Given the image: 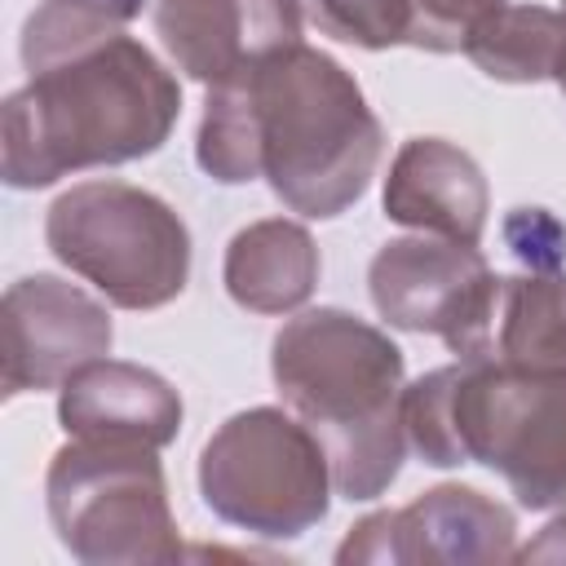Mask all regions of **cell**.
Here are the masks:
<instances>
[{"instance_id": "1", "label": "cell", "mask_w": 566, "mask_h": 566, "mask_svg": "<svg viewBox=\"0 0 566 566\" xmlns=\"http://www.w3.org/2000/svg\"><path fill=\"white\" fill-rule=\"evenodd\" d=\"M385 133L358 80L305 40L208 84L195 133V164L243 186L265 177L270 190L310 221L354 208L380 164Z\"/></svg>"}, {"instance_id": "2", "label": "cell", "mask_w": 566, "mask_h": 566, "mask_svg": "<svg viewBox=\"0 0 566 566\" xmlns=\"http://www.w3.org/2000/svg\"><path fill=\"white\" fill-rule=\"evenodd\" d=\"M181 115L177 75L133 35H106L66 53L0 106V177L44 190L84 168L155 155Z\"/></svg>"}, {"instance_id": "3", "label": "cell", "mask_w": 566, "mask_h": 566, "mask_svg": "<svg viewBox=\"0 0 566 566\" xmlns=\"http://www.w3.org/2000/svg\"><path fill=\"white\" fill-rule=\"evenodd\" d=\"M270 376L327 451L336 495L376 500L407 460L402 349L349 310L318 305L287 318L270 345Z\"/></svg>"}, {"instance_id": "4", "label": "cell", "mask_w": 566, "mask_h": 566, "mask_svg": "<svg viewBox=\"0 0 566 566\" xmlns=\"http://www.w3.org/2000/svg\"><path fill=\"white\" fill-rule=\"evenodd\" d=\"M407 447L433 464H486L522 509H566V367L455 358L402 389Z\"/></svg>"}, {"instance_id": "5", "label": "cell", "mask_w": 566, "mask_h": 566, "mask_svg": "<svg viewBox=\"0 0 566 566\" xmlns=\"http://www.w3.org/2000/svg\"><path fill=\"white\" fill-rule=\"evenodd\" d=\"M49 252L119 310H159L190 283V230L128 181H80L49 203Z\"/></svg>"}, {"instance_id": "6", "label": "cell", "mask_w": 566, "mask_h": 566, "mask_svg": "<svg viewBox=\"0 0 566 566\" xmlns=\"http://www.w3.org/2000/svg\"><path fill=\"white\" fill-rule=\"evenodd\" d=\"M44 504L57 544L75 562L142 566L186 557L155 447L71 438L49 460Z\"/></svg>"}, {"instance_id": "7", "label": "cell", "mask_w": 566, "mask_h": 566, "mask_svg": "<svg viewBox=\"0 0 566 566\" xmlns=\"http://www.w3.org/2000/svg\"><path fill=\"white\" fill-rule=\"evenodd\" d=\"M332 464L292 407L234 411L199 451V495L226 526L296 539L332 509Z\"/></svg>"}, {"instance_id": "8", "label": "cell", "mask_w": 566, "mask_h": 566, "mask_svg": "<svg viewBox=\"0 0 566 566\" xmlns=\"http://www.w3.org/2000/svg\"><path fill=\"white\" fill-rule=\"evenodd\" d=\"M367 292L389 327L438 336L455 358H491L500 274L478 243L438 234L389 239L367 265Z\"/></svg>"}, {"instance_id": "9", "label": "cell", "mask_w": 566, "mask_h": 566, "mask_svg": "<svg viewBox=\"0 0 566 566\" xmlns=\"http://www.w3.org/2000/svg\"><path fill=\"white\" fill-rule=\"evenodd\" d=\"M517 517L478 486L442 482L407 509L367 513L349 526L336 562H407V566H486L513 562Z\"/></svg>"}, {"instance_id": "10", "label": "cell", "mask_w": 566, "mask_h": 566, "mask_svg": "<svg viewBox=\"0 0 566 566\" xmlns=\"http://www.w3.org/2000/svg\"><path fill=\"white\" fill-rule=\"evenodd\" d=\"M0 336H4V398L62 389L71 371L93 358L111 354L115 327L97 296L57 279V274H27L9 283L0 305Z\"/></svg>"}, {"instance_id": "11", "label": "cell", "mask_w": 566, "mask_h": 566, "mask_svg": "<svg viewBox=\"0 0 566 566\" xmlns=\"http://www.w3.org/2000/svg\"><path fill=\"white\" fill-rule=\"evenodd\" d=\"M155 35L177 71L221 84L301 40V0H155Z\"/></svg>"}, {"instance_id": "12", "label": "cell", "mask_w": 566, "mask_h": 566, "mask_svg": "<svg viewBox=\"0 0 566 566\" xmlns=\"http://www.w3.org/2000/svg\"><path fill=\"white\" fill-rule=\"evenodd\" d=\"M181 394L142 363L93 358L57 389V424L66 438L137 442L164 451L181 429Z\"/></svg>"}, {"instance_id": "13", "label": "cell", "mask_w": 566, "mask_h": 566, "mask_svg": "<svg viewBox=\"0 0 566 566\" xmlns=\"http://www.w3.org/2000/svg\"><path fill=\"white\" fill-rule=\"evenodd\" d=\"M385 217L451 243H482L491 190L469 150L447 137H411L385 177Z\"/></svg>"}, {"instance_id": "14", "label": "cell", "mask_w": 566, "mask_h": 566, "mask_svg": "<svg viewBox=\"0 0 566 566\" xmlns=\"http://www.w3.org/2000/svg\"><path fill=\"white\" fill-rule=\"evenodd\" d=\"M318 243L301 221L265 217L243 226L221 261V283L234 305L252 314H292L314 296Z\"/></svg>"}, {"instance_id": "15", "label": "cell", "mask_w": 566, "mask_h": 566, "mask_svg": "<svg viewBox=\"0 0 566 566\" xmlns=\"http://www.w3.org/2000/svg\"><path fill=\"white\" fill-rule=\"evenodd\" d=\"M491 358L513 367H566V270L500 279Z\"/></svg>"}, {"instance_id": "16", "label": "cell", "mask_w": 566, "mask_h": 566, "mask_svg": "<svg viewBox=\"0 0 566 566\" xmlns=\"http://www.w3.org/2000/svg\"><path fill=\"white\" fill-rule=\"evenodd\" d=\"M464 57L500 84L557 80L566 57V13L544 4H500L469 31Z\"/></svg>"}, {"instance_id": "17", "label": "cell", "mask_w": 566, "mask_h": 566, "mask_svg": "<svg viewBox=\"0 0 566 566\" xmlns=\"http://www.w3.org/2000/svg\"><path fill=\"white\" fill-rule=\"evenodd\" d=\"M146 0H44L22 22V66L40 71L106 35H119Z\"/></svg>"}, {"instance_id": "18", "label": "cell", "mask_w": 566, "mask_h": 566, "mask_svg": "<svg viewBox=\"0 0 566 566\" xmlns=\"http://www.w3.org/2000/svg\"><path fill=\"white\" fill-rule=\"evenodd\" d=\"M310 22L354 49H394L411 44V9L407 0H305Z\"/></svg>"}, {"instance_id": "19", "label": "cell", "mask_w": 566, "mask_h": 566, "mask_svg": "<svg viewBox=\"0 0 566 566\" xmlns=\"http://www.w3.org/2000/svg\"><path fill=\"white\" fill-rule=\"evenodd\" d=\"M509 0H407L411 9V49L424 53H464L469 31Z\"/></svg>"}, {"instance_id": "20", "label": "cell", "mask_w": 566, "mask_h": 566, "mask_svg": "<svg viewBox=\"0 0 566 566\" xmlns=\"http://www.w3.org/2000/svg\"><path fill=\"white\" fill-rule=\"evenodd\" d=\"M504 243L531 270H557L566 256V226L544 208H513L504 221Z\"/></svg>"}, {"instance_id": "21", "label": "cell", "mask_w": 566, "mask_h": 566, "mask_svg": "<svg viewBox=\"0 0 566 566\" xmlns=\"http://www.w3.org/2000/svg\"><path fill=\"white\" fill-rule=\"evenodd\" d=\"M513 562H566V513L553 517L526 548H517Z\"/></svg>"}, {"instance_id": "22", "label": "cell", "mask_w": 566, "mask_h": 566, "mask_svg": "<svg viewBox=\"0 0 566 566\" xmlns=\"http://www.w3.org/2000/svg\"><path fill=\"white\" fill-rule=\"evenodd\" d=\"M553 84H557V88L566 93V57H562V66H557V80H553Z\"/></svg>"}, {"instance_id": "23", "label": "cell", "mask_w": 566, "mask_h": 566, "mask_svg": "<svg viewBox=\"0 0 566 566\" xmlns=\"http://www.w3.org/2000/svg\"><path fill=\"white\" fill-rule=\"evenodd\" d=\"M562 13H566V0H562Z\"/></svg>"}]
</instances>
